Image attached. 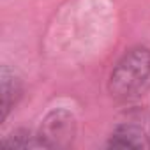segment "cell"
I'll list each match as a JSON object with an SVG mask.
<instances>
[{
    "label": "cell",
    "instance_id": "1",
    "mask_svg": "<svg viewBox=\"0 0 150 150\" xmlns=\"http://www.w3.org/2000/svg\"><path fill=\"white\" fill-rule=\"evenodd\" d=\"M150 85V50L134 48L117 64L110 78V92L118 99L139 96Z\"/></svg>",
    "mask_w": 150,
    "mask_h": 150
},
{
    "label": "cell",
    "instance_id": "2",
    "mask_svg": "<svg viewBox=\"0 0 150 150\" xmlns=\"http://www.w3.org/2000/svg\"><path fill=\"white\" fill-rule=\"evenodd\" d=\"M72 125H74L72 117H69L67 113H64V111L51 113L44 122V129L41 132V143L44 138L48 146L67 145L72 139Z\"/></svg>",
    "mask_w": 150,
    "mask_h": 150
},
{
    "label": "cell",
    "instance_id": "3",
    "mask_svg": "<svg viewBox=\"0 0 150 150\" xmlns=\"http://www.w3.org/2000/svg\"><path fill=\"white\" fill-rule=\"evenodd\" d=\"M20 92V87H18V80L14 78V74L9 72L7 67L2 69V113H0V120H4L11 104L16 101V94Z\"/></svg>",
    "mask_w": 150,
    "mask_h": 150
}]
</instances>
